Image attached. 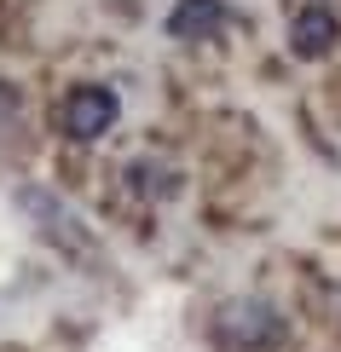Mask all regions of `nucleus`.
<instances>
[{
    "label": "nucleus",
    "instance_id": "nucleus-3",
    "mask_svg": "<svg viewBox=\"0 0 341 352\" xmlns=\"http://www.w3.org/2000/svg\"><path fill=\"white\" fill-rule=\"evenodd\" d=\"M237 23H243V12H231L226 0H174V12L162 18L168 41H220Z\"/></svg>",
    "mask_w": 341,
    "mask_h": 352
},
{
    "label": "nucleus",
    "instance_id": "nucleus-5",
    "mask_svg": "<svg viewBox=\"0 0 341 352\" xmlns=\"http://www.w3.org/2000/svg\"><path fill=\"white\" fill-rule=\"evenodd\" d=\"M335 35H341V18L330 6H318V0H307V6L295 12V23H289V52L295 58H324L335 47Z\"/></svg>",
    "mask_w": 341,
    "mask_h": 352
},
{
    "label": "nucleus",
    "instance_id": "nucleus-1",
    "mask_svg": "<svg viewBox=\"0 0 341 352\" xmlns=\"http://www.w3.org/2000/svg\"><path fill=\"white\" fill-rule=\"evenodd\" d=\"M284 318L272 312L266 300H226L220 312L209 318V335L226 352H272L278 341H284Z\"/></svg>",
    "mask_w": 341,
    "mask_h": 352
},
{
    "label": "nucleus",
    "instance_id": "nucleus-4",
    "mask_svg": "<svg viewBox=\"0 0 341 352\" xmlns=\"http://www.w3.org/2000/svg\"><path fill=\"white\" fill-rule=\"evenodd\" d=\"M18 208H23L29 219H41V231H47L52 243L87 248V231H81V219H76V208H70L64 197H52V190H41V185H23V190H18Z\"/></svg>",
    "mask_w": 341,
    "mask_h": 352
},
{
    "label": "nucleus",
    "instance_id": "nucleus-2",
    "mask_svg": "<svg viewBox=\"0 0 341 352\" xmlns=\"http://www.w3.org/2000/svg\"><path fill=\"white\" fill-rule=\"evenodd\" d=\"M116 116H122V93L105 81H81L58 98V133L70 144H93L116 127Z\"/></svg>",
    "mask_w": 341,
    "mask_h": 352
}]
</instances>
